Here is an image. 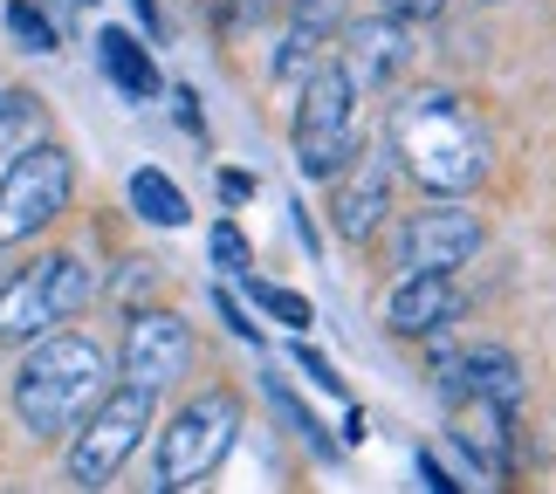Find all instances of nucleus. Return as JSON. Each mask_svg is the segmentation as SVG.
Masks as SVG:
<instances>
[{
    "label": "nucleus",
    "instance_id": "1",
    "mask_svg": "<svg viewBox=\"0 0 556 494\" xmlns=\"http://www.w3.org/2000/svg\"><path fill=\"white\" fill-rule=\"evenodd\" d=\"M103 392H111V364H103L97 343L76 330H41L14 371V419L35 440H62L76 433Z\"/></svg>",
    "mask_w": 556,
    "mask_h": 494
},
{
    "label": "nucleus",
    "instance_id": "2",
    "mask_svg": "<svg viewBox=\"0 0 556 494\" xmlns=\"http://www.w3.org/2000/svg\"><path fill=\"white\" fill-rule=\"evenodd\" d=\"M392 152L426 192H475L488 172V138L446 90H413L392 103Z\"/></svg>",
    "mask_w": 556,
    "mask_h": 494
},
{
    "label": "nucleus",
    "instance_id": "3",
    "mask_svg": "<svg viewBox=\"0 0 556 494\" xmlns=\"http://www.w3.org/2000/svg\"><path fill=\"white\" fill-rule=\"evenodd\" d=\"M97 295V268L83 254H41L35 268H21L8 289H0V343H35L41 330L83 316V303Z\"/></svg>",
    "mask_w": 556,
    "mask_h": 494
},
{
    "label": "nucleus",
    "instance_id": "4",
    "mask_svg": "<svg viewBox=\"0 0 556 494\" xmlns=\"http://www.w3.org/2000/svg\"><path fill=\"white\" fill-rule=\"evenodd\" d=\"M357 159V83L337 69H309L303 103H295V165L303 179H337Z\"/></svg>",
    "mask_w": 556,
    "mask_h": 494
},
{
    "label": "nucleus",
    "instance_id": "5",
    "mask_svg": "<svg viewBox=\"0 0 556 494\" xmlns=\"http://www.w3.org/2000/svg\"><path fill=\"white\" fill-rule=\"evenodd\" d=\"M152 398L144 384H117V392H103L90 413L76 426V446H70V481L76 487H111L124 474V460L138 454L144 426H152Z\"/></svg>",
    "mask_w": 556,
    "mask_h": 494
},
{
    "label": "nucleus",
    "instance_id": "6",
    "mask_svg": "<svg viewBox=\"0 0 556 494\" xmlns=\"http://www.w3.org/2000/svg\"><path fill=\"white\" fill-rule=\"evenodd\" d=\"M233 433H241V398H233L227 384L186 398L179 419L165 426V440H159V487H200L213 467L227 460Z\"/></svg>",
    "mask_w": 556,
    "mask_h": 494
},
{
    "label": "nucleus",
    "instance_id": "7",
    "mask_svg": "<svg viewBox=\"0 0 556 494\" xmlns=\"http://www.w3.org/2000/svg\"><path fill=\"white\" fill-rule=\"evenodd\" d=\"M70 192H76V159L62 144H28L0 179V248H21L41 227H55Z\"/></svg>",
    "mask_w": 556,
    "mask_h": 494
},
{
    "label": "nucleus",
    "instance_id": "8",
    "mask_svg": "<svg viewBox=\"0 0 556 494\" xmlns=\"http://www.w3.org/2000/svg\"><path fill=\"white\" fill-rule=\"evenodd\" d=\"M192 364V330L173 309H138L124 324V384H144V392H165L179 384Z\"/></svg>",
    "mask_w": 556,
    "mask_h": 494
},
{
    "label": "nucleus",
    "instance_id": "9",
    "mask_svg": "<svg viewBox=\"0 0 556 494\" xmlns=\"http://www.w3.org/2000/svg\"><path fill=\"white\" fill-rule=\"evenodd\" d=\"M481 254V220L467 206H433L413 213L399 233V268L405 275H454Z\"/></svg>",
    "mask_w": 556,
    "mask_h": 494
},
{
    "label": "nucleus",
    "instance_id": "10",
    "mask_svg": "<svg viewBox=\"0 0 556 494\" xmlns=\"http://www.w3.org/2000/svg\"><path fill=\"white\" fill-rule=\"evenodd\" d=\"M405 69V28L399 14H365V21H344V76L357 90H384Z\"/></svg>",
    "mask_w": 556,
    "mask_h": 494
},
{
    "label": "nucleus",
    "instance_id": "11",
    "mask_svg": "<svg viewBox=\"0 0 556 494\" xmlns=\"http://www.w3.org/2000/svg\"><path fill=\"white\" fill-rule=\"evenodd\" d=\"M454 316H460L454 275H405V282L392 289V303H384L392 337H433L440 324H454Z\"/></svg>",
    "mask_w": 556,
    "mask_h": 494
},
{
    "label": "nucleus",
    "instance_id": "12",
    "mask_svg": "<svg viewBox=\"0 0 556 494\" xmlns=\"http://www.w3.org/2000/svg\"><path fill=\"white\" fill-rule=\"evenodd\" d=\"M384 206H392V172H384V159L371 152L344 186H337L330 220H337V233H344V241H371L378 220H384Z\"/></svg>",
    "mask_w": 556,
    "mask_h": 494
},
{
    "label": "nucleus",
    "instance_id": "13",
    "mask_svg": "<svg viewBox=\"0 0 556 494\" xmlns=\"http://www.w3.org/2000/svg\"><path fill=\"white\" fill-rule=\"evenodd\" d=\"M440 384H446V398H460V405L481 398V405H508V413L522 405V371H516L508 351H467Z\"/></svg>",
    "mask_w": 556,
    "mask_h": 494
},
{
    "label": "nucleus",
    "instance_id": "14",
    "mask_svg": "<svg viewBox=\"0 0 556 494\" xmlns=\"http://www.w3.org/2000/svg\"><path fill=\"white\" fill-rule=\"evenodd\" d=\"M97 62H103V76H111L131 103L159 97V69H152V55H144V41H131L124 28H103V35H97Z\"/></svg>",
    "mask_w": 556,
    "mask_h": 494
},
{
    "label": "nucleus",
    "instance_id": "15",
    "mask_svg": "<svg viewBox=\"0 0 556 494\" xmlns=\"http://www.w3.org/2000/svg\"><path fill=\"white\" fill-rule=\"evenodd\" d=\"M131 206H138V220H152V227H186V192L165 179L159 165L131 172Z\"/></svg>",
    "mask_w": 556,
    "mask_h": 494
},
{
    "label": "nucleus",
    "instance_id": "16",
    "mask_svg": "<svg viewBox=\"0 0 556 494\" xmlns=\"http://www.w3.org/2000/svg\"><path fill=\"white\" fill-rule=\"evenodd\" d=\"M351 21V0H289V28H303L316 41H330Z\"/></svg>",
    "mask_w": 556,
    "mask_h": 494
},
{
    "label": "nucleus",
    "instance_id": "17",
    "mask_svg": "<svg viewBox=\"0 0 556 494\" xmlns=\"http://www.w3.org/2000/svg\"><path fill=\"white\" fill-rule=\"evenodd\" d=\"M8 28H14V41L28 55H49L55 49V21L35 8V0H8Z\"/></svg>",
    "mask_w": 556,
    "mask_h": 494
},
{
    "label": "nucleus",
    "instance_id": "18",
    "mask_svg": "<svg viewBox=\"0 0 556 494\" xmlns=\"http://www.w3.org/2000/svg\"><path fill=\"white\" fill-rule=\"evenodd\" d=\"M316 49H324V41H316V35H303V28H289V41H282V55H275V76H282V83H303V76L316 69Z\"/></svg>",
    "mask_w": 556,
    "mask_h": 494
},
{
    "label": "nucleus",
    "instance_id": "19",
    "mask_svg": "<svg viewBox=\"0 0 556 494\" xmlns=\"http://www.w3.org/2000/svg\"><path fill=\"white\" fill-rule=\"evenodd\" d=\"M248 295H254L262 309H275V316H282L289 330H303V324H309V303H303L295 289H275V282H254V275H248Z\"/></svg>",
    "mask_w": 556,
    "mask_h": 494
},
{
    "label": "nucleus",
    "instance_id": "20",
    "mask_svg": "<svg viewBox=\"0 0 556 494\" xmlns=\"http://www.w3.org/2000/svg\"><path fill=\"white\" fill-rule=\"evenodd\" d=\"M213 262H220L227 275H248V241H241V227H213Z\"/></svg>",
    "mask_w": 556,
    "mask_h": 494
},
{
    "label": "nucleus",
    "instance_id": "21",
    "mask_svg": "<svg viewBox=\"0 0 556 494\" xmlns=\"http://www.w3.org/2000/svg\"><path fill=\"white\" fill-rule=\"evenodd\" d=\"M446 8V0H384V14H399V21H433Z\"/></svg>",
    "mask_w": 556,
    "mask_h": 494
},
{
    "label": "nucleus",
    "instance_id": "22",
    "mask_svg": "<svg viewBox=\"0 0 556 494\" xmlns=\"http://www.w3.org/2000/svg\"><path fill=\"white\" fill-rule=\"evenodd\" d=\"M295 364H303V371H309L316 384H324V392H344V378H337V371H330V364L316 357V351H295Z\"/></svg>",
    "mask_w": 556,
    "mask_h": 494
},
{
    "label": "nucleus",
    "instance_id": "23",
    "mask_svg": "<svg viewBox=\"0 0 556 494\" xmlns=\"http://www.w3.org/2000/svg\"><path fill=\"white\" fill-rule=\"evenodd\" d=\"M220 316H227V330H233V337H254V324H248L241 309H233V295H220Z\"/></svg>",
    "mask_w": 556,
    "mask_h": 494
},
{
    "label": "nucleus",
    "instance_id": "24",
    "mask_svg": "<svg viewBox=\"0 0 556 494\" xmlns=\"http://www.w3.org/2000/svg\"><path fill=\"white\" fill-rule=\"evenodd\" d=\"M220 192H227V200H248V192H254V179H248V172H227V179H220Z\"/></svg>",
    "mask_w": 556,
    "mask_h": 494
},
{
    "label": "nucleus",
    "instance_id": "25",
    "mask_svg": "<svg viewBox=\"0 0 556 494\" xmlns=\"http://www.w3.org/2000/svg\"><path fill=\"white\" fill-rule=\"evenodd\" d=\"M83 8H90V0H83Z\"/></svg>",
    "mask_w": 556,
    "mask_h": 494
},
{
    "label": "nucleus",
    "instance_id": "26",
    "mask_svg": "<svg viewBox=\"0 0 556 494\" xmlns=\"http://www.w3.org/2000/svg\"><path fill=\"white\" fill-rule=\"evenodd\" d=\"M0 97H8V90H0Z\"/></svg>",
    "mask_w": 556,
    "mask_h": 494
}]
</instances>
